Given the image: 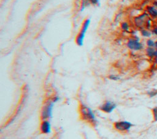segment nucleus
Instances as JSON below:
<instances>
[{"label":"nucleus","mask_w":157,"mask_h":139,"mask_svg":"<svg viewBox=\"0 0 157 139\" xmlns=\"http://www.w3.org/2000/svg\"><path fill=\"white\" fill-rule=\"evenodd\" d=\"M55 102L53 99L47 101L41 111V119L42 120H48L52 116L53 108L54 106Z\"/></svg>","instance_id":"obj_2"},{"label":"nucleus","mask_w":157,"mask_h":139,"mask_svg":"<svg viewBox=\"0 0 157 139\" xmlns=\"http://www.w3.org/2000/svg\"><path fill=\"white\" fill-rule=\"evenodd\" d=\"M155 57L157 58V49L155 50Z\"/></svg>","instance_id":"obj_20"},{"label":"nucleus","mask_w":157,"mask_h":139,"mask_svg":"<svg viewBox=\"0 0 157 139\" xmlns=\"http://www.w3.org/2000/svg\"><path fill=\"white\" fill-rule=\"evenodd\" d=\"M152 33L154 34V35L157 36V27H155L154 29H153L152 30Z\"/></svg>","instance_id":"obj_17"},{"label":"nucleus","mask_w":157,"mask_h":139,"mask_svg":"<svg viewBox=\"0 0 157 139\" xmlns=\"http://www.w3.org/2000/svg\"><path fill=\"white\" fill-rule=\"evenodd\" d=\"M155 63L156 65L157 66V58H155Z\"/></svg>","instance_id":"obj_21"},{"label":"nucleus","mask_w":157,"mask_h":139,"mask_svg":"<svg viewBox=\"0 0 157 139\" xmlns=\"http://www.w3.org/2000/svg\"><path fill=\"white\" fill-rule=\"evenodd\" d=\"M155 49L154 47H147L146 49L147 55L150 58L155 57Z\"/></svg>","instance_id":"obj_10"},{"label":"nucleus","mask_w":157,"mask_h":139,"mask_svg":"<svg viewBox=\"0 0 157 139\" xmlns=\"http://www.w3.org/2000/svg\"><path fill=\"white\" fill-rule=\"evenodd\" d=\"M117 107V105L110 100H107L100 106L99 108L103 112L106 113H112Z\"/></svg>","instance_id":"obj_6"},{"label":"nucleus","mask_w":157,"mask_h":139,"mask_svg":"<svg viewBox=\"0 0 157 139\" xmlns=\"http://www.w3.org/2000/svg\"><path fill=\"white\" fill-rule=\"evenodd\" d=\"M90 19H86L82 25V27L81 28V30L80 33L78 34V35L76 37V43L77 45L78 46H82L84 44V41L85 39V33L87 31V29L90 25Z\"/></svg>","instance_id":"obj_3"},{"label":"nucleus","mask_w":157,"mask_h":139,"mask_svg":"<svg viewBox=\"0 0 157 139\" xmlns=\"http://www.w3.org/2000/svg\"><path fill=\"white\" fill-rule=\"evenodd\" d=\"M99 1H100V0H90V2L93 4V5H96V4H97L99 2Z\"/></svg>","instance_id":"obj_18"},{"label":"nucleus","mask_w":157,"mask_h":139,"mask_svg":"<svg viewBox=\"0 0 157 139\" xmlns=\"http://www.w3.org/2000/svg\"><path fill=\"white\" fill-rule=\"evenodd\" d=\"M41 132L44 134H49L51 132V124L49 120H43L40 126Z\"/></svg>","instance_id":"obj_8"},{"label":"nucleus","mask_w":157,"mask_h":139,"mask_svg":"<svg viewBox=\"0 0 157 139\" xmlns=\"http://www.w3.org/2000/svg\"><path fill=\"white\" fill-rule=\"evenodd\" d=\"M141 35L145 37H150L152 35V33L148 29L144 28L141 30Z\"/></svg>","instance_id":"obj_11"},{"label":"nucleus","mask_w":157,"mask_h":139,"mask_svg":"<svg viewBox=\"0 0 157 139\" xmlns=\"http://www.w3.org/2000/svg\"><path fill=\"white\" fill-rule=\"evenodd\" d=\"M109 78L112 80H114V81H116V80H118L120 78L118 76H117V75H110L109 76Z\"/></svg>","instance_id":"obj_15"},{"label":"nucleus","mask_w":157,"mask_h":139,"mask_svg":"<svg viewBox=\"0 0 157 139\" xmlns=\"http://www.w3.org/2000/svg\"><path fill=\"white\" fill-rule=\"evenodd\" d=\"M148 14L144 13L134 18V22L136 26L141 29H144L143 27H146L147 22L148 20Z\"/></svg>","instance_id":"obj_5"},{"label":"nucleus","mask_w":157,"mask_h":139,"mask_svg":"<svg viewBox=\"0 0 157 139\" xmlns=\"http://www.w3.org/2000/svg\"><path fill=\"white\" fill-rule=\"evenodd\" d=\"M133 126V124L127 121H116L114 124V128L120 132L129 131Z\"/></svg>","instance_id":"obj_4"},{"label":"nucleus","mask_w":157,"mask_h":139,"mask_svg":"<svg viewBox=\"0 0 157 139\" xmlns=\"http://www.w3.org/2000/svg\"><path fill=\"white\" fill-rule=\"evenodd\" d=\"M148 94L150 97L155 96L157 95V90H153V91L148 92Z\"/></svg>","instance_id":"obj_16"},{"label":"nucleus","mask_w":157,"mask_h":139,"mask_svg":"<svg viewBox=\"0 0 157 139\" xmlns=\"http://www.w3.org/2000/svg\"><path fill=\"white\" fill-rule=\"evenodd\" d=\"M121 28L123 29V31H128L129 30L130 27L129 25L127 22H123L121 23Z\"/></svg>","instance_id":"obj_12"},{"label":"nucleus","mask_w":157,"mask_h":139,"mask_svg":"<svg viewBox=\"0 0 157 139\" xmlns=\"http://www.w3.org/2000/svg\"><path fill=\"white\" fill-rule=\"evenodd\" d=\"M147 45L148 47H155V42L151 39H148L147 41Z\"/></svg>","instance_id":"obj_13"},{"label":"nucleus","mask_w":157,"mask_h":139,"mask_svg":"<svg viewBox=\"0 0 157 139\" xmlns=\"http://www.w3.org/2000/svg\"><path fill=\"white\" fill-rule=\"evenodd\" d=\"M153 4H154V6L157 8V1H155Z\"/></svg>","instance_id":"obj_19"},{"label":"nucleus","mask_w":157,"mask_h":139,"mask_svg":"<svg viewBox=\"0 0 157 139\" xmlns=\"http://www.w3.org/2000/svg\"><path fill=\"white\" fill-rule=\"evenodd\" d=\"M79 112L81 118L84 121L92 125H96L97 120L94 112L89 107L84 104H80L79 106Z\"/></svg>","instance_id":"obj_1"},{"label":"nucleus","mask_w":157,"mask_h":139,"mask_svg":"<svg viewBox=\"0 0 157 139\" xmlns=\"http://www.w3.org/2000/svg\"><path fill=\"white\" fill-rule=\"evenodd\" d=\"M155 47L157 49V41L155 42Z\"/></svg>","instance_id":"obj_22"},{"label":"nucleus","mask_w":157,"mask_h":139,"mask_svg":"<svg viewBox=\"0 0 157 139\" xmlns=\"http://www.w3.org/2000/svg\"><path fill=\"white\" fill-rule=\"evenodd\" d=\"M127 46L130 50L134 51H139L143 49V45L138 40L131 39L128 41L127 43Z\"/></svg>","instance_id":"obj_7"},{"label":"nucleus","mask_w":157,"mask_h":139,"mask_svg":"<svg viewBox=\"0 0 157 139\" xmlns=\"http://www.w3.org/2000/svg\"><path fill=\"white\" fill-rule=\"evenodd\" d=\"M152 112H153V115H154V121H157V107L153 108Z\"/></svg>","instance_id":"obj_14"},{"label":"nucleus","mask_w":157,"mask_h":139,"mask_svg":"<svg viewBox=\"0 0 157 139\" xmlns=\"http://www.w3.org/2000/svg\"><path fill=\"white\" fill-rule=\"evenodd\" d=\"M147 11L148 15L152 18H157V8L154 6H147Z\"/></svg>","instance_id":"obj_9"}]
</instances>
